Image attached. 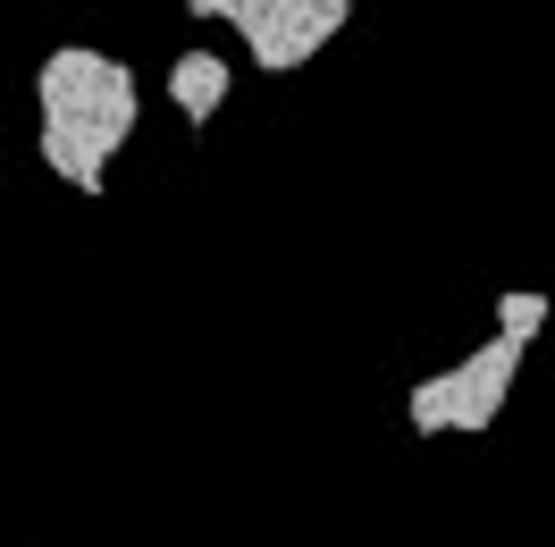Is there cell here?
<instances>
[{
    "instance_id": "1",
    "label": "cell",
    "mask_w": 555,
    "mask_h": 547,
    "mask_svg": "<svg viewBox=\"0 0 555 547\" xmlns=\"http://www.w3.org/2000/svg\"><path fill=\"white\" fill-rule=\"evenodd\" d=\"M35 110L60 118V127H85L118 161L127 136H135V68L118 51H93V42H60L35 68Z\"/></svg>"
},
{
    "instance_id": "2",
    "label": "cell",
    "mask_w": 555,
    "mask_h": 547,
    "mask_svg": "<svg viewBox=\"0 0 555 547\" xmlns=\"http://www.w3.org/2000/svg\"><path fill=\"white\" fill-rule=\"evenodd\" d=\"M521 345H530V338L496 329L480 354H463V362H454V371H463V396H454V430H472V438H480L488 421L505 412V396H514V371H521Z\"/></svg>"
},
{
    "instance_id": "3",
    "label": "cell",
    "mask_w": 555,
    "mask_h": 547,
    "mask_svg": "<svg viewBox=\"0 0 555 547\" xmlns=\"http://www.w3.org/2000/svg\"><path fill=\"white\" fill-rule=\"evenodd\" d=\"M35 152H42V169L60 177V186H76L85 203H102V194H109V152L85 136V127H60V118H42Z\"/></svg>"
},
{
    "instance_id": "4",
    "label": "cell",
    "mask_w": 555,
    "mask_h": 547,
    "mask_svg": "<svg viewBox=\"0 0 555 547\" xmlns=\"http://www.w3.org/2000/svg\"><path fill=\"white\" fill-rule=\"evenodd\" d=\"M228 85H236V68H228L219 51H177V60H169V102H177V118H185L194 136H210Z\"/></svg>"
},
{
    "instance_id": "5",
    "label": "cell",
    "mask_w": 555,
    "mask_h": 547,
    "mask_svg": "<svg viewBox=\"0 0 555 547\" xmlns=\"http://www.w3.org/2000/svg\"><path fill=\"white\" fill-rule=\"evenodd\" d=\"M454 396H463V371H429V379H413V396H404L413 438H438V430H454Z\"/></svg>"
},
{
    "instance_id": "6",
    "label": "cell",
    "mask_w": 555,
    "mask_h": 547,
    "mask_svg": "<svg viewBox=\"0 0 555 547\" xmlns=\"http://www.w3.org/2000/svg\"><path fill=\"white\" fill-rule=\"evenodd\" d=\"M547 295H539V287H505V295H496V329H514V338H530V329H547Z\"/></svg>"
},
{
    "instance_id": "7",
    "label": "cell",
    "mask_w": 555,
    "mask_h": 547,
    "mask_svg": "<svg viewBox=\"0 0 555 547\" xmlns=\"http://www.w3.org/2000/svg\"><path fill=\"white\" fill-rule=\"evenodd\" d=\"M185 9H194V17H219V26H253V17H261V0H185Z\"/></svg>"
}]
</instances>
